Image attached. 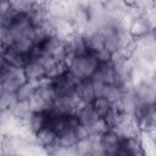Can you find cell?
Returning <instances> with one entry per match:
<instances>
[{
    "mask_svg": "<svg viewBox=\"0 0 156 156\" xmlns=\"http://www.w3.org/2000/svg\"><path fill=\"white\" fill-rule=\"evenodd\" d=\"M65 62H66L68 69L78 79L91 78L100 63L98 57L91 51L82 54V55H74V56L66 55Z\"/></svg>",
    "mask_w": 156,
    "mask_h": 156,
    "instance_id": "obj_1",
    "label": "cell"
},
{
    "mask_svg": "<svg viewBox=\"0 0 156 156\" xmlns=\"http://www.w3.org/2000/svg\"><path fill=\"white\" fill-rule=\"evenodd\" d=\"M78 78L69 71H65L63 73L58 74L55 78H51V87L54 89L55 96H69L76 94V87H77Z\"/></svg>",
    "mask_w": 156,
    "mask_h": 156,
    "instance_id": "obj_2",
    "label": "cell"
},
{
    "mask_svg": "<svg viewBox=\"0 0 156 156\" xmlns=\"http://www.w3.org/2000/svg\"><path fill=\"white\" fill-rule=\"evenodd\" d=\"M122 135L116 129H106L99 135V144L102 150V156H116Z\"/></svg>",
    "mask_w": 156,
    "mask_h": 156,
    "instance_id": "obj_3",
    "label": "cell"
},
{
    "mask_svg": "<svg viewBox=\"0 0 156 156\" xmlns=\"http://www.w3.org/2000/svg\"><path fill=\"white\" fill-rule=\"evenodd\" d=\"M139 135L122 136L116 156H144Z\"/></svg>",
    "mask_w": 156,
    "mask_h": 156,
    "instance_id": "obj_4",
    "label": "cell"
},
{
    "mask_svg": "<svg viewBox=\"0 0 156 156\" xmlns=\"http://www.w3.org/2000/svg\"><path fill=\"white\" fill-rule=\"evenodd\" d=\"M91 79L94 82H99L102 84H115L116 85V69L113 62L102 61L99 63L95 73L93 74Z\"/></svg>",
    "mask_w": 156,
    "mask_h": 156,
    "instance_id": "obj_5",
    "label": "cell"
},
{
    "mask_svg": "<svg viewBox=\"0 0 156 156\" xmlns=\"http://www.w3.org/2000/svg\"><path fill=\"white\" fill-rule=\"evenodd\" d=\"M76 94L83 104H90L93 99L95 98L94 84H93L91 78L78 79L77 87H76Z\"/></svg>",
    "mask_w": 156,
    "mask_h": 156,
    "instance_id": "obj_6",
    "label": "cell"
},
{
    "mask_svg": "<svg viewBox=\"0 0 156 156\" xmlns=\"http://www.w3.org/2000/svg\"><path fill=\"white\" fill-rule=\"evenodd\" d=\"M23 72L26 76V79L29 82H38L40 78L46 76V71L44 68V66L38 61V60H33L29 58L27 60L24 67H23Z\"/></svg>",
    "mask_w": 156,
    "mask_h": 156,
    "instance_id": "obj_7",
    "label": "cell"
},
{
    "mask_svg": "<svg viewBox=\"0 0 156 156\" xmlns=\"http://www.w3.org/2000/svg\"><path fill=\"white\" fill-rule=\"evenodd\" d=\"M0 57L10 66L16 67V68H23L26 62H27V57L18 54L17 51H15L11 48H0Z\"/></svg>",
    "mask_w": 156,
    "mask_h": 156,
    "instance_id": "obj_8",
    "label": "cell"
},
{
    "mask_svg": "<svg viewBox=\"0 0 156 156\" xmlns=\"http://www.w3.org/2000/svg\"><path fill=\"white\" fill-rule=\"evenodd\" d=\"M76 115H77V117H78V119H79V123L83 124V126H85L88 129H90V127H91L99 118H101V117L95 112V110L93 108V106H91L90 104L83 105V106L77 111Z\"/></svg>",
    "mask_w": 156,
    "mask_h": 156,
    "instance_id": "obj_9",
    "label": "cell"
},
{
    "mask_svg": "<svg viewBox=\"0 0 156 156\" xmlns=\"http://www.w3.org/2000/svg\"><path fill=\"white\" fill-rule=\"evenodd\" d=\"M30 105H29V101H20V100H16L12 106L9 108V113L10 116L13 118V119H17V121H21L23 122L27 116L30 113Z\"/></svg>",
    "mask_w": 156,
    "mask_h": 156,
    "instance_id": "obj_10",
    "label": "cell"
},
{
    "mask_svg": "<svg viewBox=\"0 0 156 156\" xmlns=\"http://www.w3.org/2000/svg\"><path fill=\"white\" fill-rule=\"evenodd\" d=\"M35 93V83L26 80L24 83H22L15 91V96L16 100L20 101H29L30 98L34 95Z\"/></svg>",
    "mask_w": 156,
    "mask_h": 156,
    "instance_id": "obj_11",
    "label": "cell"
},
{
    "mask_svg": "<svg viewBox=\"0 0 156 156\" xmlns=\"http://www.w3.org/2000/svg\"><path fill=\"white\" fill-rule=\"evenodd\" d=\"M74 149V154L79 155V156H91V151H93V139L89 135L88 138L77 140V143L73 146Z\"/></svg>",
    "mask_w": 156,
    "mask_h": 156,
    "instance_id": "obj_12",
    "label": "cell"
},
{
    "mask_svg": "<svg viewBox=\"0 0 156 156\" xmlns=\"http://www.w3.org/2000/svg\"><path fill=\"white\" fill-rule=\"evenodd\" d=\"M90 105L93 106V108L100 117H104L111 107V102L108 100H106L104 96H95L93 99V101L90 102Z\"/></svg>",
    "mask_w": 156,
    "mask_h": 156,
    "instance_id": "obj_13",
    "label": "cell"
},
{
    "mask_svg": "<svg viewBox=\"0 0 156 156\" xmlns=\"http://www.w3.org/2000/svg\"><path fill=\"white\" fill-rule=\"evenodd\" d=\"M15 12H29L30 9L37 4V0H11Z\"/></svg>",
    "mask_w": 156,
    "mask_h": 156,
    "instance_id": "obj_14",
    "label": "cell"
},
{
    "mask_svg": "<svg viewBox=\"0 0 156 156\" xmlns=\"http://www.w3.org/2000/svg\"><path fill=\"white\" fill-rule=\"evenodd\" d=\"M15 10L12 7L11 0H0V16L10 20L12 15H15Z\"/></svg>",
    "mask_w": 156,
    "mask_h": 156,
    "instance_id": "obj_15",
    "label": "cell"
},
{
    "mask_svg": "<svg viewBox=\"0 0 156 156\" xmlns=\"http://www.w3.org/2000/svg\"><path fill=\"white\" fill-rule=\"evenodd\" d=\"M73 133H74V135H76V138H77V140H80V139H84V138H88L89 135H90V132H89V129L85 127V126H83V124H80V123H78L73 129Z\"/></svg>",
    "mask_w": 156,
    "mask_h": 156,
    "instance_id": "obj_16",
    "label": "cell"
}]
</instances>
